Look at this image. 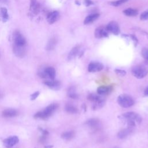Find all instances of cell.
I'll return each mask as SVG.
<instances>
[{"mask_svg": "<svg viewBox=\"0 0 148 148\" xmlns=\"http://www.w3.org/2000/svg\"><path fill=\"white\" fill-rule=\"evenodd\" d=\"M122 117L126 121L128 127L134 128L136 125V123H140L142 121L141 116L134 112L124 113L122 114Z\"/></svg>", "mask_w": 148, "mask_h": 148, "instance_id": "6da1fadb", "label": "cell"}, {"mask_svg": "<svg viewBox=\"0 0 148 148\" xmlns=\"http://www.w3.org/2000/svg\"><path fill=\"white\" fill-rule=\"evenodd\" d=\"M58 105L57 103H51L47 106L45 109L42 112H39L36 113L34 117L40 119H46L50 117L58 108Z\"/></svg>", "mask_w": 148, "mask_h": 148, "instance_id": "7a4b0ae2", "label": "cell"}, {"mask_svg": "<svg viewBox=\"0 0 148 148\" xmlns=\"http://www.w3.org/2000/svg\"><path fill=\"white\" fill-rule=\"evenodd\" d=\"M87 99L92 102L93 109H97L102 108L105 104V100L100 95L95 94H90L87 96Z\"/></svg>", "mask_w": 148, "mask_h": 148, "instance_id": "3957f363", "label": "cell"}, {"mask_svg": "<svg viewBox=\"0 0 148 148\" xmlns=\"http://www.w3.org/2000/svg\"><path fill=\"white\" fill-rule=\"evenodd\" d=\"M118 104L122 108H127L132 106L134 104V99L127 94H121L117 97Z\"/></svg>", "mask_w": 148, "mask_h": 148, "instance_id": "277c9868", "label": "cell"}, {"mask_svg": "<svg viewBox=\"0 0 148 148\" xmlns=\"http://www.w3.org/2000/svg\"><path fill=\"white\" fill-rule=\"evenodd\" d=\"M132 74L137 79H142L148 74L147 69L142 65H136L132 67L131 69Z\"/></svg>", "mask_w": 148, "mask_h": 148, "instance_id": "5b68a950", "label": "cell"}, {"mask_svg": "<svg viewBox=\"0 0 148 148\" xmlns=\"http://www.w3.org/2000/svg\"><path fill=\"white\" fill-rule=\"evenodd\" d=\"M103 68V65L99 62H91L88 66V71L90 72H97L102 71Z\"/></svg>", "mask_w": 148, "mask_h": 148, "instance_id": "8992f818", "label": "cell"}, {"mask_svg": "<svg viewBox=\"0 0 148 148\" xmlns=\"http://www.w3.org/2000/svg\"><path fill=\"white\" fill-rule=\"evenodd\" d=\"M106 29L108 31H110V32L117 35L120 33V28L117 23L115 21H111L106 26Z\"/></svg>", "mask_w": 148, "mask_h": 148, "instance_id": "52a82bcc", "label": "cell"}, {"mask_svg": "<svg viewBox=\"0 0 148 148\" xmlns=\"http://www.w3.org/2000/svg\"><path fill=\"white\" fill-rule=\"evenodd\" d=\"M18 140H19V139L17 136H10V137H9V138L5 139L3 140V143H4V145L6 147L9 148V147L13 146L16 144H17L18 142Z\"/></svg>", "mask_w": 148, "mask_h": 148, "instance_id": "ba28073f", "label": "cell"}, {"mask_svg": "<svg viewBox=\"0 0 148 148\" xmlns=\"http://www.w3.org/2000/svg\"><path fill=\"white\" fill-rule=\"evenodd\" d=\"M86 124L92 130H97L101 126V123L99 120L96 118H92L87 120Z\"/></svg>", "mask_w": 148, "mask_h": 148, "instance_id": "9c48e42d", "label": "cell"}, {"mask_svg": "<svg viewBox=\"0 0 148 148\" xmlns=\"http://www.w3.org/2000/svg\"><path fill=\"white\" fill-rule=\"evenodd\" d=\"M25 45V40L24 38L19 32L14 34V45L17 46H24Z\"/></svg>", "mask_w": 148, "mask_h": 148, "instance_id": "30bf717a", "label": "cell"}, {"mask_svg": "<svg viewBox=\"0 0 148 148\" xmlns=\"http://www.w3.org/2000/svg\"><path fill=\"white\" fill-rule=\"evenodd\" d=\"M112 91L111 86H101L97 88V94L100 95H104L109 94Z\"/></svg>", "mask_w": 148, "mask_h": 148, "instance_id": "8fae6325", "label": "cell"}, {"mask_svg": "<svg viewBox=\"0 0 148 148\" xmlns=\"http://www.w3.org/2000/svg\"><path fill=\"white\" fill-rule=\"evenodd\" d=\"M133 131V128L131 127H128L127 128L123 129L120 130L118 134H117V136L120 139H125L127 136H128Z\"/></svg>", "mask_w": 148, "mask_h": 148, "instance_id": "7c38bea8", "label": "cell"}, {"mask_svg": "<svg viewBox=\"0 0 148 148\" xmlns=\"http://www.w3.org/2000/svg\"><path fill=\"white\" fill-rule=\"evenodd\" d=\"M44 83L48 87H49L51 88H53L54 90L59 89V88L61 86V83L58 80H53V81H46V82H45Z\"/></svg>", "mask_w": 148, "mask_h": 148, "instance_id": "4fadbf2b", "label": "cell"}, {"mask_svg": "<svg viewBox=\"0 0 148 148\" xmlns=\"http://www.w3.org/2000/svg\"><path fill=\"white\" fill-rule=\"evenodd\" d=\"M2 115L5 117H12L17 115V112L15 109H8L2 112Z\"/></svg>", "mask_w": 148, "mask_h": 148, "instance_id": "5bb4252c", "label": "cell"}, {"mask_svg": "<svg viewBox=\"0 0 148 148\" xmlns=\"http://www.w3.org/2000/svg\"><path fill=\"white\" fill-rule=\"evenodd\" d=\"M58 15H59V13L57 11H54V12H53L49 13L47 17V21L50 24L54 23L57 20V18L58 17Z\"/></svg>", "mask_w": 148, "mask_h": 148, "instance_id": "9a60e30c", "label": "cell"}, {"mask_svg": "<svg viewBox=\"0 0 148 148\" xmlns=\"http://www.w3.org/2000/svg\"><path fill=\"white\" fill-rule=\"evenodd\" d=\"M45 72L47 76H49L51 80H54L56 77V70L53 67H47L45 69Z\"/></svg>", "mask_w": 148, "mask_h": 148, "instance_id": "2e32d148", "label": "cell"}, {"mask_svg": "<svg viewBox=\"0 0 148 148\" xmlns=\"http://www.w3.org/2000/svg\"><path fill=\"white\" fill-rule=\"evenodd\" d=\"M13 50H14V54L17 57H23L25 52L24 46H17L14 45Z\"/></svg>", "mask_w": 148, "mask_h": 148, "instance_id": "e0dca14e", "label": "cell"}, {"mask_svg": "<svg viewBox=\"0 0 148 148\" xmlns=\"http://www.w3.org/2000/svg\"><path fill=\"white\" fill-rule=\"evenodd\" d=\"M99 16V14L98 13H94L90 15H88V16H87L84 20V23L85 24H90L91 23H92L93 21H94L95 20H96L98 17Z\"/></svg>", "mask_w": 148, "mask_h": 148, "instance_id": "ac0fdd59", "label": "cell"}, {"mask_svg": "<svg viewBox=\"0 0 148 148\" xmlns=\"http://www.w3.org/2000/svg\"><path fill=\"white\" fill-rule=\"evenodd\" d=\"M65 110L70 114H76L78 112L77 108L71 103H66L65 106Z\"/></svg>", "mask_w": 148, "mask_h": 148, "instance_id": "d6986e66", "label": "cell"}, {"mask_svg": "<svg viewBox=\"0 0 148 148\" xmlns=\"http://www.w3.org/2000/svg\"><path fill=\"white\" fill-rule=\"evenodd\" d=\"M75 135V132L73 131H68L64 132L61 135V138L66 140H70L72 139Z\"/></svg>", "mask_w": 148, "mask_h": 148, "instance_id": "ffe728a7", "label": "cell"}, {"mask_svg": "<svg viewBox=\"0 0 148 148\" xmlns=\"http://www.w3.org/2000/svg\"><path fill=\"white\" fill-rule=\"evenodd\" d=\"M95 36L97 38L108 37V34L105 29H101V28H98L95 31Z\"/></svg>", "mask_w": 148, "mask_h": 148, "instance_id": "44dd1931", "label": "cell"}, {"mask_svg": "<svg viewBox=\"0 0 148 148\" xmlns=\"http://www.w3.org/2000/svg\"><path fill=\"white\" fill-rule=\"evenodd\" d=\"M57 44V39L55 38H51L46 46V49L47 50H51L53 49H54V48L55 47L56 45Z\"/></svg>", "mask_w": 148, "mask_h": 148, "instance_id": "7402d4cb", "label": "cell"}, {"mask_svg": "<svg viewBox=\"0 0 148 148\" xmlns=\"http://www.w3.org/2000/svg\"><path fill=\"white\" fill-rule=\"evenodd\" d=\"M124 14L128 16H135L138 14V12L137 10L132 8H127L123 11Z\"/></svg>", "mask_w": 148, "mask_h": 148, "instance_id": "603a6c76", "label": "cell"}, {"mask_svg": "<svg viewBox=\"0 0 148 148\" xmlns=\"http://www.w3.org/2000/svg\"><path fill=\"white\" fill-rule=\"evenodd\" d=\"M79 47L78 46L74 47L69 52L68 55V59L69 60H72L79 53Z\"/></svg>", "mask_w": 148, "mask_h": 148, "instance_id": "cb8c5ba5", "label": "cell"}, {"mask_svg": "<svg viewBox=\"0 0 148 148\" xmlns=\"http://www.w3.org/2000/svg\"><path fill=\"white\" fill-rule=\"evenodd\" d=\"M31 7L32 10L35 13H38L39 11V5L37 3L36 0H31Z\"/></svg>", "mask_w": 148, "mask_h": 148, "instance_id": "d4e9b609", "label": "cell"}, {"mask_svg": "<svg viewBox=\"0 0 148 148\" xmlns=\"http://www.w3.org/2000/svg\"><path fill=\"white\" fill-rule=\"evenodd\" d=\"M68 95L69 97L72 98V99H76L77 98V95L75 92V90L73 87H71L68 91Z\"/></svg>", "mask_w": 148, "mask_h": 148, "instance_id": "484cf974", "label": "cell"}, {"mask_svg": "<svg viewBox=\"0 0 148 148\" xmlns=\"http://www.w3.org/2000/svg\"><path fill=\"white\" fill-rule=\"evenodd\" d=\"M128 1V0H117V1H116L111 2L110 4L113 6H120L121 4L126 2Z\"/></svg>", "mask_w": 148, "mask_h": 148, "instance_id": "4316f807", "label": "cell"}, {"mask_svg": "<svg viewBox=\"0 0 148 148\" xmlns=\"http://www.w3.org/2000/svg\"><path fill=\"white\" fill-rule=\"evenodd\" d=\"M142 57L147 61H148V49L145 48L142 50Z\"/></svg>", "mask_w": 148, "mask_h": 148, "instance_id": "83f0119b", "label": "cell"}, {"mask_svg": "<svg viewBox=\"0 0 148 148\" xmlns=\"http://www.w3.org/2000/svg\"><path fill=\"white\" fill-rule=\"evenodd\" d=\"M114 71H115L117 75L120 76H125V74H126V72H125V71L124 70L119 69H116L114 70Z\"/></svg>", "mask_w": 148, "mask_h": 148, "instance_id": "f1b7e54d", "label": "cell"}, {"mask_svg": "<svg viewBox=\"0 0 148 148\" xmlns=\"http://www.w3.org/2000/svg\"><path fill=\"white\" fill-rule=\"evenodd\" d=\"M140 18L142 20H145L148 19V10H146V11H145L144 12H143L140 14Z\"/></svg>", "mask_w": 148, "mask_h": 148, "instance_id": "f546056e", "label": "cell"}, {"mask_svg": "<svg viewBox=\"0 0 148 148\" xmlns=\"http://www.w3.org/2000/svg\"><path fill=\"white\" fill-rule=\"evenodd\" d=\"M1 13L2 14V16L3 17V18H7L8 17V15L7 14V10L5 8H1Z\"/></svg>", "mask_w": 148, "mask_h": 148, "instance_id": "4dcf8cb0", "label": "cell"}, {"mask_svg": "<svg viewBox=\"0 0 148 148\" xmlns=\"http://www.w3.org/2000/svg\"><path fill=\"white\" fill-rule=\"evenodd\" d=\"M83 3L87 6H88L91 5L93 4V2L91 0H84Z\"/></svg>", "mask_w": 148, "mask_h": 148, "instance_id": "1f68e13d", "label": "cell"}, {"mask_svg": "<svg viewBox=\"0 0 148 148\" xmlns=\"http://www.w3.org/2000/svg\"><path fill=\"white\" fill-rule=\"evenodd\" d=\"M39 92H35L34 94H32L31 95V99H35L38 96V95H39Z\"/></svg>", "mask_w": 148, "mask_h": 148, "instance_id": "d6a6232c", "label": "cell"}, {"mask_svg": "<svg viewBox=\"0 0 148 148\" xmlns=\"http://www.w3.org/2000/svg\"><path fill=\"white\" fill-rule=\"evenodd\" d=\"M144 94L145 96L146 97H148V87L145 90V91H144Z\"/></svg>", "mask_w": 148, "mask_h": 148, "instance_id": "836d02e7", "label": "cell"}, {"mask_svg": "<svg viewBox=\"0 0 148 148\" xmlns=\"http://www.w3.org/2000/svg\"><path fill=\"white\" fill-rule=\"evenodd\" d=\"M114 148H120V147H114Z\"/></svg>", "mask_w": 148, "mask_h": 148, "instance_id": "e575fe53", "label": "cell"}]
</instances>
